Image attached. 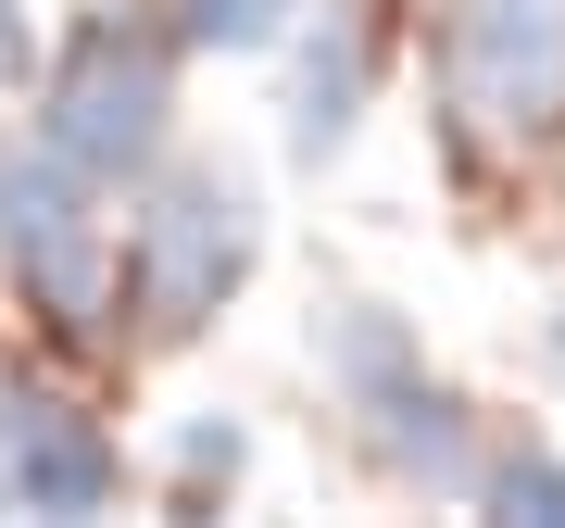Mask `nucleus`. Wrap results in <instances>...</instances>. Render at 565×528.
<instances>
[{"instance_id": "obj_1", "label": "nucleus", "mask_w": 565, "mask_h": 528, "mask_svg": "<svg viewBox=\"0 0 565 528\" xmlns=\"http://www.w3.org/2000/svg\"><path fill=\"white\" fill-rule=\"evenodd\" d=\"M264 264V189L239 163H151L139 214L114 240V340L177 352L239 303V277Z\"/></svg>"}, {"instance_id": "obj_2", "label": "nucleus", "mask_w": 565, "mask_h": 528, "mask_svg": "<svg viewBox=\"0 0 565 528\" xmlns=\"http://www.w3.org/2000/svg\"><path fill=\"white\" fill-rule=\"evenodd\" d=\"M177 63H189L177 25L126 13V0H88L63 25V51L39 63V139L88 189H139L163 163V139H177Z\"/></svg>"}, {"instance_id": "obj_3", "label": "nucleus", "mask_w": 565, "mask_h": 528, "mask_svg": "<svg viewBox=\"0 0 565 528\" xmlns=\"http://www.w3.org/2000/svg\"><path fill=\"white\" fill-rule=\"evenodd\" d=\"M315 366L327 390H340V415H352V441L377 453V478H403V490H478V427H465V390L427 366V340L390 303H327L315 315Z\"/></svg>"}, {"instance_id": "obj_4", "label": "nucleus", "mask_w": 565, "mask_h": 528, "mask_svg": "<svg viewBox=\"0 0 565 528\" xmlns=\"http://www.w3.org/2000/svg\"><path fill=\"white\" fill-rule=\"evenodd\" d=\"M0 277H13V303L39 315L63 352L114 340V214H102V189H88L39 126L0 139Z\"/></svg>"}, {"instance_id": "obj_5", "label": "nucleus", "mask_w": 565, "mask_h": 528, "mask_svg": "<svg viewBox=\"0 0 565 528\" xmlns=\"http://www.w3.org/2000/svg\"><path fill=\"white\" fill-rule=\"evenodd\" d=\"M440 102L465 139H553L565 126V0H440Z\"/></svg>"}, {"instance_id": "obj_6", "label": "nucleus", "mask_w": 565, "mask_h": 528, "mask_svg": "<svg viewBox=\"0 0 565 528\" xmlns=\"http://www.w3.org/2000/svg\"><path fill=\"white\" fill-rule=\"evenodd\" d=\"M114 490H126V453L102 441V415L0 366V516H102Z\"/></svg>"}, {"instance_id": "obj_7", "label": "nucleus", "mask_w": 565, "mask_h": 528, "mask_svg": "<svg viewBox=\"0 0 565 528\" xmlns=\"http://www.w3.org/2000/svg\"><path fill=\"white\" fill-rule=\"evenodd\" d=\"M277 51H289V163L352 151L364 102H377V63H390L377 0H302V25H289Z\"/></svg>"}, {"instance_id": "obj_8", "label": "nucleus", "mask_w": 565, "mask_h": 528, "mask_svg": "<svg viewBox=\"0 0 565 528\" xmlns=\"http://www.w3.org/2000/svg\"><path fill=\"white\" fill-rule=\"evenodd\" d=\"M163 478H177V504H226V490L252 478V427L239 415H189L177 453H163Z\"/></svg>"}, {"instance_id": "obj_9", "label": "nucleus", "mask_w": 565, "mask_h": 528, "mask_svg": "<svg viewBox=\"0 0 565 528\" xmlns=\"http://www.w3.org/2000/svg\"><path fill=\"white\" fill-rule=\"evenodd\" d=\"M163 13H177L189 51H277L302 25V0H163Z\"/></svg>"}, {"instance_id": "obj_10", "label": "nucleus", "mask_w": 565, "mask_h": 528, "mask_svg": "<svg viewBox=\"0 0 565 528\" xmlns=\"http://www.w3.org/2000/svg\"><path fill=\"white\" fill-rule=\"evenodd\" d=\"M478 504H490V516H553V528H565V453H541V441L490 453V466H478Z\"/></svg>"}, {"instance_id": "obj_11", "label": "nucleus", "mask_w": 565, "mask_h": 528, "mask_svg": "<svg viewBox=\"0 0 565 528\" xmlns=\"http://www.w3.org/2000/svg\"><path fill=\"white\" fill-rule=\"evenodd\" d=\"M25 63H39V39H25V0H0V88H25Z\"/></svg>"}, {"instance_id": "obj_12", "label": "nucleus", "mask_w": 565, "mask_h": 528, "mask_svg": "<svg viewBox=\"0 0 565 528\" xmlns=\"http://www.w3.org/2000/svg\"><path fill=\"white\" fill-rule=\"evenodd\" d=\"M541 352H553V378H565V303H553V327H541Z\"/></svg>"}]
</instances>
